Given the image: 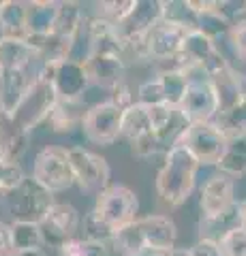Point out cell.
<instances>
[{"label":"cell","instance_id":"1","mask_svg":"<svg viewBox=\"0 0 246 256\" xmlns=\"http://www.w3.org/2000/svg\"><path fill=\"white\" fill-rule=\"evenodd\" d=\"M178 242V226L167 216L152 214L137 218L118 230L112 248L120 256H163L171 252Z\"/></svg>","mask_w":246,"mask_h":256},{"label":"cell","instance_id":"2","mask_svg":"<svg viewBox=\"0 0 246 256\" xmlns=\"http://www.w3.org/2000/svg\"><path fill=\"white\" fill-rule=\"evenodd\" d=\"M199 169L201 164L186 148L171 146L165 154L163 166L156 173V194L161 203L167 207L184 205L195 190Z\"/></svg>","mask_w":246,"mask_h":256},{"label":"cell","instance_id":"3","mask_svg":"<svg viewBox=\"0 0 246 256\" xmlns=\"http://www.w3.org/2000/svg\"><path fill=\"white\" fill-rule=\"evenodd\" d=\"M188 75V90L178 107V114L186 126L193 124H214L220 116V102L218 94L214 90L210 77L203 68H190Z\"/></svg>","mask_w":246,"mask_h":256},{"label":"cell","instance_id":"4","mask_svg":"<svg viewBox=\"0 0 246 256\" xmlns=\"http://www.w3.org/2000/svg\"><path fill=\"white\" fill-rule=\"evenodd\" d=\"M54 194L47 188L33 178H24V182L18 188L7 192L3 196V210L9 214L13 222H30V224H41L45 216L54 207Z\"/></svg>","mask_w":246,"mask_h":256},{"label":"cell","instance_id":"5","mask_svg":"<svg viewBox=\"0 0 246 256\" xmlns=\"http://www.w3.org/2000/svg\"><path fill=\"white\" fill-rule=\"evenodd\" d=\"M171 146L186 148L201 166H216L229 146V139L216 124L182 126Z\"/></svg>","mask_w":246,"mask_h":256},{"label":"cell","instance_id":"6","mask_svg":"<svg viewBox=\"0 0 246 256\" xmlns=\"http://www.w3.org/2000/svg\"><path fill=\"white\" fill-rule=\"evenodd\" d=\"M139 201L137 194L126 186H109L103 194L97 196V203L92 207V216L103 226H107L116 235L118 230L129 226L137 220Z\"/></svg>","mask_w":246,"mask_h":256},{"label":"cell","instance_id":"7","mask_svg":"<svg viewBox=\"0 0 246 256\" xmlns=\"http://www.w3.org/2000/svg\"><path fill=\"white\" fill-rule=\"evenodd\" d=\"M33 180H37L52 194L65 192L75 184V175L71 169L69 150L60 146H47L35 156L33 162Z\"/></svg>","mask_w":246,"mask_h":256},{"label":"cell","instance_id":"8","mask_svg":"<svg viewBox=\"0 0 246 256\" xmlns=\"http://www.w3.org/2000/svg\"><path fill=\"white\" fill-rule=\"evenodd\" d=\"M56 102L58 94L54 90V86L50 82H43V79H37L33 88L26 92V96L22 98L18 109L11 114V118L22 130L33 132L39 124L50 120Z\"/></svg>","mask_w":246,"mask_h":256},{"label":"cell","instance_id":"9","mask_svg":"<svg viewBox=\"0 0 246 256\" xmlns=\"http://www.w3.org/2000/svg\"><path fill=\"white\" fill-rule=\"evenodd\" d=\"M71 169L75 175V184L86 194H103L109 188V164L105 158L86 150V148H69Z\"/></svg>","mask_w":246,"mask_h":256},{"label":"cell","instance_id":"10","mask_svg":"<svg viewBox=\"0 0 246 256\" xmlns=\"http://www.w3.org/2000/svg\"><path fill=\"white\" fill-rule=\"evenodd\" d=\"M122 114L124 111L114 105L112 100H103L92 105L84 116L82 130L84 137L97 146H112L120 139L122 130Z\"/></svg>","mask_w":246,"mask_h":256},{"label":"cell","instance_id":"11","mask_svg":"<svg viewBox=\"0 0 246 256\" xmlns=\"http://www.w3.org/2000/svg\"><path fill=\"white\" fill-rule=\"evenodd\" d=\"M163 22V9L161 0H137L129 13V18L116 26V32L124 45L146 41L158 24Z\"/></svg>","mask_w":246,"mask_h":256},{"label":"cell","instance_id":"12","mask_svg":"<svg viewBox=\"0 0 246 256\" xmlns=\"http://www.w3.org/2000/svg\"><path fill=\"white\" fill-rule=\"evenodd\" d=\"M82 216L69 203H54L50 214L45 216V220L41 222L43 239L45 246L50 248H62L67 242L75 239L77 233L82 230Z\"/></svg>","mask_w":246,"mask_h":256},{"label":"cell","instance_id":"13","mask_svg":"<svg viewBox=\"0 0 246 256\" xmlns=\"http://www.w3.org/2000/svg\"><path fill=\"white\" fill-rule=\"evenodd\" d=\"M237 203L235 198V180L225 173H216L208 178V182L201 188L199 207H201V220H214L231 212Z\"/></svg>","mask_w":246,"mask_h":256},{"label":"cell","instance_id":"14","mask_svg":"<svg viewBox=\"0 0 246 256\" xmlns=\"http://www.w3.org/2000/svg\"><path fill=\"white\" fill-rule=\"evenodd\" d=\"M52 86L58 94V100H82L86 90L92 86V82L84 62L62 60V62H56Z\"/></svg>","mask_w":246,"mask_h":256},{"label":"cell","instance_id":"15","mask_svg":"<svg viewBox=\"0 0 246 256\" xmlns=\"http://www.w3.org/2000/svg\"><path fill=\"white\" fill-rule=\"evenodd\" d=\"M39 68H41V60H37L28 68L7 70V73L0 75V105H3V114L11 116L18 109L26 92L39 79Z\"/></svg>","mask_w":246,"mask_h":256},{"label":"cell","instance_id":"16","mask_svg":"<svg viewBox=\"0 0 246 256\" xmlns=\"http://www.w3.org/2000/svg\"><path fill=\"white\" fill-rule=\"evenodd\" d=\"M186 34H188V30L173 26V24H167V22H161L148 36L150 62L165 64L173 58H178L180 52H182V45H184Z\"/></svg>","mask_w":246,"mask_h":256},{"label":"cell","instance_id":"17","mask_svg":"<svg viewBox=\"0 0 246 256\" xmlns=\"http://www.w3.org/2000/svg\"><path fill=\"white\" fill-rule=\"evenodd\" d=\"M84 64L90 75V82L99 88H105V90L112 92L114 88H118L124 82L126 62L122 56H118V54L94 52V54H90V58Z\"/></svg>","mask_w":246,"mask_h":256},{"label":"cell","instance_id":"18","mask_svg":"<svg viewBox=\"0 0 246 256\" xmlns=\"http://www.w3.org/2000/svg\"><path fill=\"white\" fill-rule=\"evenodd\" d=\"M193 9L197 13V30L218 43L223 36H229L233 26V20L229 18L223 9V2H199V0H190Z\"/></svg>","mask_w":246,"mask_h":256},{"label":"cell","instance_id":"19","mask_svg":"<svg viewBox=\"0 0 246 256\" xmlns=\"http://www.w3.org/2000/svg\"><path fill=\"white\" fill-rule=\"evenodd\" d=\"M30 143V132L13 122L11 116L0 114V162L18 164L22 156L26 154Z\"/></svg>","mask_w":246,"mask_h":256},{"label":"cell","instance_id":"20","mask_svg":"<svg viewBox=\"0 0 246 256\" xmlns=\"http://www.w3.org/2000/svg\"><path fill=\"white\" fill-rule=\"evenodd\" d=\"M60 2L56 0H33L26 2V36H47L54 32Z\"/></svg>","mask_w":246,"mask_h":256},{"label":"cell","instance_id":"21","mask_svg":"<svg viewBox=\"0 0 246 256\" xmlns=\"http://www.w3.org/2000/svg\"><path fill=\"white\" fill-rule=\"evenodd\" d=\"M35 50L28 45L26 38H9L0 36V70H22L37 62Z\"/></svg>","mask_w":246,"mask_h":256},{"label":"cell","instance_id":"22","mask_svg":"<svg viewBox=\"0 0 246 256\" xmlns=\"http://www.w3.org/2000/svg\"><path fill=\"white\" fill-rule=\"evenodd\" d=\"M26 2L5 0L0 2V36L26 38Z\"/></svg>","mask_w":246,"mask_h":256},{"label":"cell","instance_id":"23","mask_svg":"<svg viewBox=\"0 0 246 256\" xmlns=\"http://www.w3.org/2000/svg\"><path fill=\"white\" fill-rule=\"evenodd\" d=\"M152 132H154V128H152V122H150L148 107L135 102L133 107L124 109V114H122V130H120L122 139H126L133 146L135 141L144 139V137H148V134H152Z\"/></svg>","mask_w":246,"mask_h":256},{"label":"cell","instance_id":"24","mask_svg":"<svg viewBox=\"0 0 246 256\" xmlns=\"http://www.w3.org/2000/svg\"><path fill=\"white\" fill-rule=\"evenodd\" d=\"M86 111L82 100H58L47 122L54 132H73L77 126L82 128Z\"/></svg>","mask_w":246,"mask_h":256},{"label":"cell","instance_id":"25","mask_svg":"<svg viewBox=\"0 0 246 256\" xmlns=\"http://www.w3.org/2000/svg\"><path fill=\"white\" fill-rule=\"evenodd\" d=\"M86 11L82 9L79 2H60L58 9V18H56V26H54V34L67 36V38H75L77 32L82 30L84 22H86Z\"/></svg>","mask_w":246,"mask_h":256},{"label":"cell","instance_id":"26","mask_svg":"<svg viewBox=\"0 0 246 256\" xmlns=\"http://www.w3.org/2000/svg\"><path fill=\"white\" fill-rule=\"evenodd\" d=\"M214 124L223 130V134L229 141L246 139V94L229 111L220 114Z\"/></svg>","mask_w":246,"mask_h":256},{"label":"cell","instance_id":"27","mask_svg":"<svg viewBox=\"0 0 246 256\" xmlns=\"http://www.w3.org/2000/svg\"><path fill=\"white\" fill-rule=\"evenodd\" d=\"M163 22L180 26L188 32L197 30V13L190 4V0H161Z\"/></svg>","mask_w":246,"mask_h":256},{"label":"cell","instance_id":"28","mask_svg":"<svg viewBox=\"0 0 246 256\" xmlns=\"http://www.w3.org/2000/svg\"><path fill=\"white\" fill-rule=\"evenodd\" d=\"M11 235H13V248H15V252L43 250V246H45L41 224L11 222Z\"/></svg>","mask_w":246,"mask_h":256},{"label":"cell","instance_id":"29","mask_svg":"<svg viewBox=\"0 0 246 256\" xmlns=\"http://www.w3.org/2000/svg\"><path fill=\"white\" fill-rule=\"evenodd\" d=\"M216 166H218V173H225L233 180L246 175V139L229 141L225 154Z\"/></svg>","mask_w":246,"mask_h":256},{"label":"cell","instance_id":"30","mask_svg":"<svg viewBox=\"0 0 246 256\" xmlns=\"http://www.w3.org/2000/svg\"><path fill=\"white\" fill-rule=\"evenodd\" d=\"M156 77L161 79L163 90H165V100L167 105L178 109L182 105L188 90V75L182 73V70H158Z\"/></svg>","mask_w":246,"mask_h":256},{"label":"cell","instance_id":"31","mask_svg":"<svg viewBox=\"0 0 246 256\" xmlns=\"http://www.w3.org/2000/svg\"><path fill=\"white\" fill-rule=\"evenodd\" d=\"M137 0H112V2H97V11L92 15H97V18H103L107 20L109 24H114L118 26L120 22H124L129 18V13L133 11V6Z\"/></svg>","mask_w":246,"mask_h":256},{"label":"cell","instance_id":"32","mask_svg":"<svg viewBox=\"0 0 246 256\" xmlns=\"http://www.w3.org/2000/svg\"><path fill=\"white\" fill-rule=\"evenodd\" d=\"M109 246L105 244H97V242H88L84 237H75L67 242L62 248H58L60 256H109Z\"/></svg>","mask_w":246,"mask_h":256},{"label":"cell","instance_id":"33","mask_svg":"<svg viewBox=\"0 0 246 256\" xmlns=\"http://www.w3.org/2000/svg\"><path fill=\"white\" fill-rule=\"evenodd\" d=\"M148 114H150V122H152L154 132L167 139L173 120H176V116H180L178 109H173L169 105H156V107H148Z\"/></svg>","mask_w":246,"mask_h":256},{"label":"cell","instance_id":"34","mask_svg":"<svg viewBox=\"0 0 246 256\" xmlns=\"http://www.w3.org/2000/svg\"><path fill=\"white\" fill-rule=\"evenodd\" d=\"M218 246L223 256H246V226L231 228L225 237H220Z\"/></svg>","mask_w":246,"mask_h":256},{"label":"cell","instance_id":"35","mask_svg":"<svg viewBox=\"0 0 246 256\" xmlns=\"http://www.w3.org/2000/svg\"><path fill=\"white\" fill-rule=\"evenodd\" d=\"M24 171L20 164H7V162H0V201L7 192H11L13 188H18L20 184L24 182Z\"/></svg>","mask_w":246,"mask_h":256},{"label":"cell","instance_id":"36","mask_svg":"<svg viewBox=\"0 0 246 256\" xmlns=\"http://www.w3.org/2000/svg\"><path fill=\"white\" fill-rule=\"evenodd\" d=\"M227 38H229V43H231L237 58H240L242 62H246V20L233 22L231 32H229Z\"/></svg>","mask_w":246,"mask_h":256},{"label":"cell","instance_id":"37","mask_svg":"<svg viewBox=\"0 0 246 256\" xmlns=\"http://www.w3.org/2000/svg\"><path fill=\"white\" fill-rule=\"evenodd\" d=\"M109 100H112L114 105H118V107L124 111V109H129V107H133L135 102H137V94H133L131 88L122 82L120 86L112 90V98H109Z\"/></svg>","mask_w":246,"mask_h":256},{"label":"cell","instance_id":"38","mask_svg":"<svg viewBox=\"0 0 246 256\" xmlns=\"http://www.w3.org/2000/svg\"><path fill=\"white\" fill-rule=\"evenodd\" d=\"M190 256H223L220 252V246L212 239H199L193 248H188Z\"/></svg>","mask_w":246,"mask_h":256},{"label":"cell","instance_id":"39","mask_svg":"<svg viewBox=\"0 0 246 256\" xmlns=\"http://www.w3.org/2000/svg\"><path fill=\"white\" fill-rule=\"evenodd\" d=\"M13 235H11V224L0 222V256H13Z\"/></svg>","mask_w":246,"mask_h":256},{"label":"cell","instance_id":"40","mask_svg":"<svg viewBox=\"0 0 246 256\" xmlns=\"http://www.w3.org/2000/svg\"><path fill=\"white\" fill-rule=\"evenodd\" d=\"M163 256H190V252H188V248H173L171 252L163 254Z\"/></svg>","mask_w":246,"mask_h":256},{"label":"cell","instance_id":"41","mask_svg":"<svg viewBox=\"0 0 246 256\" xmlns=\"http://www.w3.org/2000/svg\"><path fill=\"white\" fill-rule=\"evenodd\" d=\"M13 256H47L45 250H26V252H15Z\"/></svg>","mask_w":246,"mask_h":256},{"label":"cell","instance_id":"42","mask_svg":"<svg viewBox=\"0 0 246 256\" xmlns=\"http://www.w3.org/2000/svg\"><path fill=\"white\" fill-rule=\"evenodd\" d=\"M240 212H242V224L246 226V198H244V201H240Z\"/></svg>","mask_w":246,"mask_h":256},{"label":"cell","instance_id":"43","mask_svg":"<svg viewBox=\"0 0 246 256\" xmlns=\"http://www.w3.org/2000/svg\"><path fill=\"white\" fill-rule=\"evenodd\" d=\"M0 114H3V105H0Z\"/></svg>","mask_w":246,"mask_h":256},{"label":"cell","instance_id":"44","mask_svg":"<svg viewBox=\"0 0 246 256\" xmlns=\"http://www.w3.org/2000/svg\"><path fill=\"white\" fill-rule=\"evenodd\" d=\"M0 75H3V70H0Z\"/></svg>","mask_w":246,"mask_h":256}]
</instances>
